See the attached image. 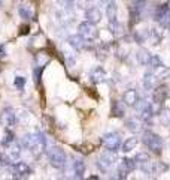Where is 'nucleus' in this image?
Masks as SVG:
<instances>
[{
  "instance_id": "nucleus-20",
  "label": "nucleus",
  "mask_w": 170,
  "mask_h": 180,
  "mask_svg": "<svg viewBox=\"0 0 170 180\" xmlns=\"http://www.w3.org/2000/svg\"><path fill=\"white\" fill-rule=\"evenodd\" d=\"M151 56H152V54H151L148 50L142 48V50H139V51L136 53V60H137V63L142 65V66H148L149 62H151Z\"/></svg>"
},
{
  "instance_id": "nucleus-5",
  "label": "nucleus",
  "mask_w": 170,
  "mask_h": 180,
  "mask_svg": "<svg viewBox=\"0 0 170 180\" xmlns=\"http://www.w3.org/2000/svg\"><path fill=\"white\" fill-rule=\"evenodd\" d=\"M118 161L116 158V152H112V150H108L103 152L100 156H99V162H97V165H99V168L102 171H109Z\"/></svg>"
},
{
  "instance_id": "nucleus-1",
  "label": "nucleus",
  "mask_w": 170,
  "mask_h": 180,
  "mask_svg": "<svg viewBox=\"0 0 170 180\" xmlns=\"http://www.w3.org/2000/svg\"><path fill=\"white\" fill-rule=\"evenodd\" d=\"M21 146L24 149H27L30 153H33L34 156L42 155L46 150V138L42 132H30L26 134L21 138Z\"/></svg>"
},
{
  "instance_id": "nucleus-25",
  "label": "nucleus",
  "mask_w": 170,
  "mask_h": 180,
  "mask_svg": "<svg viewBox=\"0 0 170 180\" xmlns=\"http://www.w3.org/2000/svg\"><path fill=\"white\" fill-rule=\"evenodd\" d=\"M109 30H110V33L115 35V36L123 35V26L119 24V21H118V20L109 21Z\"/></svg>"
},
{
  "instance_id": "nucleus-36",
  "label": "nucleus",
  "mask_w": 170,
  "mask_h": 180,
  "mask_svg": "<svg viewBox=\"0 0 170 180\" xmlns=\"http://www.w3.org/2000/svg\"><path fill=\"white\" fill-rule=\"evenodd\" d=\"M14 86L16 87V90H24V86H26V78H24V77H15Z\"/></svg>"
},
{
  "instance_id": "nucleus-4",
  "label": "nucleus",
  "mask_w": 170,
  "mask_h": 180,
  "mask_svg": "<svg viewBox=\"0 0 170 180\" xmlns=\"http://www.w3.org/2000/svg\"><path fill=\"white\" fill-rule=\"evenodd\" d=\"M154 20L158 22V26L161 29H164V30L170 29V6H169V3L157 6V9L154 12Z\"/></svg>"
},
{
  "instance_id": "nucleus-33",
  "label": "nucleus",
  "mask_w": 170,
  "mask_h": 180,
  "mask_svg": "<svg viewBox=\"0 0 170 180\" xmlns=\"http://www.w3.org/2000/svg\"><path fill=\"white\" fill-rule=\"evenodd\" d=\"M134 161L137 162V165H142V164H145V162L149 161V155L145 153V152H140V153H137L134 156Z\"/></svg>"
},
{
  "instance_id": "nucleus-44",
  "label": "nucleus",
  "mask_w": 170,
  "mask_h": 180,
  "mask_svg": "<svg viewBox=\"0 0 170 180\" xmlns=\"http://www.w3.org/2000/svg\"><path fill=\"white\" fill-rule=\"evenodd\" d=\"M0 167H2V164H0Z\"/></svg>"
},
{
  "instance_id": "nucleus-39",
  "label": "nucleus",
  "mask_w": 170,
  "mask_h": 180,
  "mask_svg": "<svg viewBox=\"0 0 170 180\" xmlns=\"http://www.w3.org/2000/svg\"><path fill=\"white\" fill-rule=\"evenodd\" d=\"M6 57V48L5 45H0V59H5Z\"/></svg>"
},
{
  "instance_id": "nucleus-21",
  "label": "nucleus",
  "mask_w": 170,
  "mask_h": 180,
  "mask_svg": "<svg viewBox=\"0 0 170 180\" xmlns=\"http://www.w3.org/2000/svg\"><path fill=\"white\" fill-rule=\"evenodd\" d=\"M110 112H112V116H115V117H124L126 116V104L123 101H113Z\"/></svg>"
},
{
  "instance_id": "nucleus-7",
  "label": "nucleus",
  "mask_w": 170,
  "mask_h": 180,
  "mask_svg": "<svg viewBox=\"0 0 170 180\" xmlns=\"http://www.w3.org/2000/svg\"><path fill=\"white\" fill-rule=\"evenodd\" d=\"M103 146L108 149V150H112V152H118L121 144H123V140H121V135L118 132H108L103 135Z\"/></svg>"
},
{
  "instance_id": "nucleus-26",
  "label": "nucleus",
  "mask_w": 170,
  "mask_h": 180,
  "mask_svg": "<svg viewBox=\"0 0 170 180\" xmlns=\"http://www.w3.org/2000/svg\"><path fill=\"white\" fill-rule=\"evenodd\" d=\"M18 14L22 20H32V17H33V12H32L30 6H27V5H21L18 8Z\"/></svg>"
},
{
  "instance_id": "nucleus-14",
  "label": "nucleus",
  "mask_w": 170,
  "mask_h": 180,
  "mask_svg": "<svg viewBox=\"0 0 170 180\" xmlns=\"http://www.w3.org/2000/svg\"><path fill=\"white\" fill-rule=\"evenodd\" d=\"M72 171H73V177L75 179H82L84 173H85V162L82 158H75L73 162H72Z\"/></svg>"
},
{
  "instance_id": "nucleus-19",
  "label": "nucleus",
  "mask_w": 170,
  "mask_h": 180,
  "mask_svg": "<svg viewBox=\"0 0 170 180\" xmlns=\"http://www.w3.org/2000/svg\"><path fill=\"white\" fill-rule=\"evenodd\" d=\"M105 14H106V17H108V20H109V21L116 20V14H118V5H116V2H115V0H109V2H108V5L105 6Z\"/></svg>"
},
{
  "instance_id": "nucleus-38",
  "label": "nucleus",
  "mask_w": 170,
  "mask_h": 180,
  "mask_svg": "<svg viewBox=\"0 0 170 180\" xmlns=\"http://www.w3.org/2000/svg\"><path fill=\"white\" fill-rule=\"evenodd\" d=\"M66 54V63L67 66H75V62H76V57L73 53H64Z\"/></svg>"
},
{
  "instance_id": "nucleus-13",
  "label": "nucleus",
  "mask_w": 170,
  "mask_h": 180,
  "mask_svg": "<svg viewBox=\"0 0 170 180\" xmlns=\"http://www.w3.org/2000/svg\"><path fill=\"white\" fill-rule=\"evenodd\" d=\"M169 95V89L166 86H158L157 89H152V102L163 105V102L167 99Z\"/></svg>"
},
{
  "instance_id": "nucleus-12",
  "label": "nucleus",
  "mask_w": 170,
  "mask_h": 180,
  "mask_svg": "<svg viewBox=\"0 0 170 180\" xmlns=\"http://www.w3.org/2000/svg\"><path fill=\"white\" fill-rule=\"evenodd\" d=\"M67 42L75 51H81V50H84L87 47V39L84 36H81L79 33L78 35H70L67 38Z\"/></svg>"
},
{
  "instance_id": "nucleus-37",
  "label": "nucleus",
  "mask_w": 170,
  "mask_h": 180,
  "mask_svg": "<svg viewBox=\"0 0 170 180\" xmlns=\"http://www.w3.org/2000/svg\"><path fill=\"white\" fill-rule=\"evenodd\" d=\"M76 6L81 9H88L90 6H93V0H76Z\"/></svg>"
},
{
  "instance_id": "nucleus-32",
  "label": "nucleus",
  "mask_w": 170,
  "mask_h": 180,
  "mask_svg": "<svg viewBox=\"0 0 170 180\" xmlns=\"http://www.w3.org/2000/svg\"><path fill=\"white\" fill-rule=\"evenodd\" d=\"M57 2L63 9H67V11H72L73 6H76V0H57Z\"/></svg>"
},
{
  "instance_id": "nucleus-6",
  "label": "nucleus",
  "mask_w": 170,
  "mask_h": 180,
  "mask_svg": "<svg viewBox=\"0 0 170 180\" xmlns=\"http://www.w3.org/2000/svg\"><path fill=\"white\" fill-rule=\"evenodd\" d=\"M137 167V162L134 161V158H124L118 164V179H127V176L134 171Z\"/></svg>"
},
{
  "instance_id": "nucleus-41",
  "label": "nucleus",
  "mask_w": 170,
  "mask_h": 180,
  "mask_svg": "<svg viewBox=\"0 0 170 180\" xmlns=\"http://www.w3.org/2000/svg\"><path fill=\"white\" fill-rule=\"evenodd\" d=\"M108 2H109V0H99V3H100L102 6H106V5H108Z\"/></svg>"
},
{
  "instance_id": "nucleus-3",
  "label": "nucleus",
  "mask_w": 170,
  "mask_h": 180,
  "mask_svg": "<svg viewBox=\"0 0 170 180\" xmlns=\"http://www.w3.org/2000/svg\"><path fill=\"white\" fill-rule=\"evenodd\" d=\"M46 156H48L49 164L57 170H63L67 164V156H66V153L61 147H57V146L49 147L46 150Z\"/></svg>"
},
{
  "instance_id": "nucleus-35",
  "label": "nucleus",
  "mask_w": 170,
  "mask_h": 180,
  "mask_svg": "<svg viewBox=\"0 0 170 180\" xmlns=\"http://www.w3.org/2000/svg\"><path fill=\"white\" fill-rule=\"evenodd\" d=\"M160 38H161V36H160V33H158L155 29H149V38H148V41H151L152 44L157 45V44L160 42Z\"/></svg>"
},
{
  "instance_id": "nucleus-8",
  "label": "nucleus",
  "mask_w": 170,
  "mask_h": 180,
  "mask_svg": "<svg viewBox=\"0 0 170 180\" xmlns=\"http://www.w3.org/2000/svg\"><path fill=\"white\" fill-rule=\"evenodd\" d=\"M8 168H9L12 177H15V179H26L32 174V168L26 162H21V161L19 162H16V161L12 162Z\"/></svg>"
},
{
  "instance_id": "nucleus-22",
  "label": "nucleus",
  "mask_w": 170,
  "mask_h": 180,
  "mask_svg": "<svg viewBox=\"0 0 170 180\" xmlns=\"http://www.w3.org/2000/svg\"><path fill=\"white\" fill-rule=\"evenodd\" d=\"M137 143H139V140L136 137H130V138H127L123 144H121V149H123L124 153H128V152H131V150L136 149Z\"/></svg>"
},
{
  "instance_id": "nucleus-40",
  "label": "nucleus",
  "mask_w": 170,
  "mask_h": 180,
  "mask_svg": "<svg viewBox=\"0 0 170 180\" xmlns=\"http://www.w3.org/2000/svg\"><path fill=\"white\" fill-rule=\"evenodd\" d=\"M29 30H30V26H22L21 30H19V35H27Z\"/></svg>"
},
{
  "instance_id": "nucleus-29",
  "label": "nucleus",
  "mask_w": 170,
  "mask_h": 180,
  "mask_svg": "<svg viewBox=\"0 0 170 180\" xmlns=\"http://www.w3.org/2000/svg\"><path fill=\"white\" fill-rule=\"evenodd\" d=\"M48 62H49V56H48L46 53H39V54H36V59H34V63L37 65V66H46L48 65Z\"/></svg>"
},
{
  "instance_id": "nucleus-9",
  "label": "nucleus",
  "mask_w": 170,
  "mask_h": 180,
  "mask_svg": "<svg viewBox=\"0 0 170 180\" xmlns=\"http://www.w3.org/2000/svg\"><path fill=\"white\" fill-rule=\"evenodd\" d=\"M78 33H79L81 36H84L87 41H88V39H95L97 36H99V30H97L95 24H93V22H90V21L79 22V26H78Z\"/></svg>"
},
{
  "instance_id": "nucleus-11",
  "label": "nucleus",
  "mask_w": 170,
  "mask_h": 180,
  "mask_svg": "<svg viewBox=\"0 0 170 180\" xmlns=\"http://www.w3.org/2000/svg\"><path fill=\"white\" fill-rule=\"evenodd\" d=\"M90 80L94 84H100V83H105L108 80V74L102 66H95L94 69L90 71Z\"/></svg>"
},
{
  "instance_id": "nucleus-43",
  "label": "nucleus",
  "mask_w": 170,
  "mask_h": 180,
  "mask_svg": "<svg viewBox=\"0 0 170 180\" xmlns=\"http://www.w3.org/2000/svg\"><path fill=\"white\" fill-rule=\"evenodd\" d=\"M0 5H2V0H0Z\"/></svg>"
},
{
  "instance_id": "nucleus-18",
  "label": "nucleus",
  "mask_w": 170,
  "mask_h": 180,
  "mask_svg": "<svg viewBox=\"0 0 170 180\" xmlns=\"http://www.w3.org/2000/svg\"><path fill=\"white\" fill-rule=\"evenodd\" d=\"M21 149H22L21 143H12L11 146L6 147V153H8V156L11 158L12 162L18 161L19 158H21Z\"/></svg>"
},
{
  "instance_id": "nucleus-30",
  "label": "nucleus",
  "mask_w": 170,
  "mask_h": 180,
  "mask_svg": "<svg viewBox=\"0 0 170 180\" xmlns=\"http://www.w3.org/2000/svg\"><path fill=\"white\" fill-rule=\"evenodd\" d=\"M12 143H15V135H14V132H12V131H5L2 144H3L5 147H8V146H11Z\"/></svg>"
},
{
  "instance_id": "nucleus-16",
  "label": "nucleus",
  "mask_w": 170,
  "mask_h": 180,
  "mask_svg": "<svg viewBox=\"0 0 170 180\" xmlns=\"http://www.w3.org/2000/svg\"><path fill=\"white\" fill-rule=\"evenodd\" d=\"M157 75H155V72L151 69V71H148V72H145V75H143V89L145 90H148V92H151V90L155 87V83H157Z\"/></svg>"
},
{
  "instance_id": "nucleus-27",
  "label": "nucleus",
  "mask_w": 170,
  "mask_h": 180,
  "mask_svg": "<svg viewBox=\"0 0 170 180\" xmlns=\"http://www.w3.org/2000/svg\"><path fill=\"white\" fill-rule=\"evenodd\" d=\"M155 72V75H157V78L158 80H166V78H169L170 77V69H169V68L167 66H160L158 68V69H155L154 71Z\"/></svg>"
},
{
  "instance_id": "nucleus-34",
  "label": "nucleus",
  "mask_w": 170,
  "mask_h": 180,
  "mask_svg": "<svg viewBox=\"0 0 170 180\" xmlns=\"http://www.w3.org/2000/svg\"><path fill=\"white\" fill-rule=\"evenodd\" d=\"M43 69H45V66H37V65L33 68V75H34L36 84H40V77H42V74H43Z\"/></svg>"
},
{
  "instance_id": "nucleus-28",
  "label": "nucleus",
  "mask_w": 170,
  "mask_h": 180,
  "mask_svg": "<svg viewBox=\"0 0 170 180\" xmlns=\"http://www.w3.org/2000/svg\"><path fill=\"white\" fill-rule=\"evenodd\" d=\"M160 122L164 126L170 125V110L169 108H161V111H160Z\"/></svg>"
},
{
  "instance_id": "nucleus-17",
  "label": "nucleus",
  "mask_w": 170,
  "mask_h": 180,
  "mask_svg": "<svg viewBox=\"0 0 170 180\" xmlns=\"http://www.w3.org/2000/svg\"><path fill=\"white\" fill-rule=\"evenodd\" d=\"M85 18H87V21L93 22V24H97V22L102 20V12H100L99 8L90 6L88 9H85Z\"/></svg>"
},
{
  "instance_id": "nucleus-42",
  "label": "nucleus",
  "mask_w": 170,
  "mask_h": 180,
  "mask_svg": "<svg viewBox=\"0 0 170 180\" xmlns=\"http://www.w3.org/2000/svg\"><path fill=\"white\" fill-rule=\"evenodd\" d=\"M131 2H139V0H131Z\"/></svg>"
},
{
  "instance_id": "nucleus-23",
  "label": "nucleus",
  "mask_w": 170,
  "mask_h": 180,
  "mask_svg": "<svg viewBox=\"0 0 170 180\" xmlns=\"http://www.w3.org/2000/svg\"><path fill=\"white\" fill-rule=\"evenodd\" d=\"M142 120L140 119H137V117H131V119H128L127 120V123H126V126L131 131V132H139L140 129H142Z\"/></svg>"
},
{
  "instance_id": "nucleus-10",
  "label": "nucleus",
  "mask_w": 170,
  "mask_h": 180,
  "mask_svg": "<svg viewBox=\"0 0 170 180\" xmlns=\"http://www.w3.org/2000/svg\"><path fill=\"white\" fill-rule=\"evenodd\" d=\"M0 123L5 128H14L16 125V114L12 108H5L0 114Z\"/></svg>"
},
{
  "instance_id": "nucleus-2",
  "label": "nucleus",
  "mask_w": 170,
  "mask_h": 180,
  "mask_svg": "<svg viewBox=\"0 0 170 180\" xmlns=\"http://www.w3.org/2000/svg\"><path fill=\"white\" fill-rule=\"evenodd\" d=\"M142 141H143L145 146H146L148 150H151V152L155 153V155H160V153L163 152L164 141H163V138L160 137V135L155 134V132H151V131L143 132V135H142Z\"/></svg>"
},
{
  "instance_id": "nucleus-31",
  "label": "nucleus",
  "mask_w": 170,
  "mask_h": 180,
  "mask_svg": "<svg viewBox=\"0 0 170 180\" xmlns=\"http://www.w3.org/2000/svg\"><path fill=\"white\" fill-rule=\"evenodd\" d=\"M163 65H164V63L161 62V59H160L158 56H154V54H152V56H151V62H149V65H148V66L151 68L152 71H155V69H158V68H160V66H163Z\"/></svg>"
},
{
  "instance_id": "nucleus-15",
  "label": "nucleus",
  "mask_w": 170,
  "mask_h": 180,
  "mask_svg": "<svg viewBox=\"0 0 170 180\" xmlns=\"http://www.w3.org/2000/svg\"><path fill=\"white\" fill-rule=\"evenodd\" d=\"M139 98H140V96H139V93H137V90L128 89V90H126L124 95H123V102L126 104V107H134V104L137 102Z\"/></svg>"
},
{
  "instance_id": "nucleus-24",
  "label": "nucleus",
  "mask_w": 170,
  "mask_h": 180,
  "mask_svg": "<svg viewBox=\"0 0 170 180\" xmlns=\"http://www.w3.org/2000/svg\"><path fill=\"white\" fill-rule=\"evenodd\" d=\"M149 38V29H142V30H136L134 32V41L137 44H143L146 42Z\"/></svg>"
}]
</instances>
